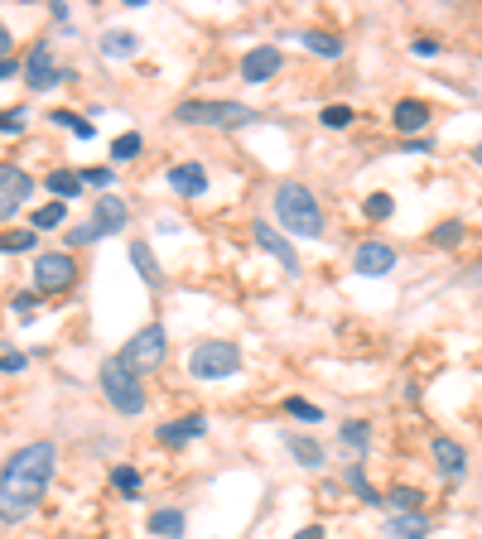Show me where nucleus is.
<instances>
[{
	"instance_id": "1",
	"label": "nucleus",
	"mask_w": 482,
	"mask_h": 539,
	"mask_svg": "<svg viewBox=\"0 0 482 539\" xmlns=\"http://www.w3.org/2000/svg\"><path fill=\"white\" fill-rule=\"evenodd\" d=\"M58 472V448L53 443H29L20 448L15 458L0 467V520L5 525H20L25 515H34V506L44 501Z\"/></svg>"
},
{
	"instance_id": "2",
	"label": "nucleus",
	"mask_w": 482,
	"mask_h": 539,
	"mask_svg": "<svg viewBox=\"0 0 482 539\" xmlns=\"http://www.w3.org/2000/svg\"><path fill=\"white\" fill-rule=\"evenodd\" d=\"M275 217L290 236H323V208L304 184H280L275 188Z\"/></svg>"
},
{
	"instance_id": "3",
	"label": "nucleus",
	"mask_w": 482,
	"mask_h": 539,
	"mask_svg": "<svg viewBox=\"0 0 482 539\" xmlns=\"http://www.w3.org/2000/svg\"><path fill=\"white\" fill-rule=\"evenodd\" d=\"M174 121L237 130V126H251L256 111H251V106H241V102H184V106H174Z\"/></svg>"
},
{
	"instance_id": "4",
	"label": "nucleus",
	"mask_w": 482,
	"mask_h": 539,
	"mask_svg": "<svg viewBox=\"0 0 482 539\" xmlns=\"http://www.w3.org/2000/svg\"><path fill=\"white\" fill-rule=\"evenodd\" d=\"M102 395H107V404L116 414H140L145 410V386H140L135 371H126L121 362H102Z\"/></svg>"
},
{
	"instance_id": "5",
	"label": "nucleus",
	"mask_w": 482,
	"mask_h": 539,
	"mask_svg": "<svg viewBox=\"0 0 482 539\" xmlns=\"http://www.w3.org/2000/svg\"><path fill=\"white\" fill-rule=\"evenodd\" d=\"M164 352H169V338H164V328H159V323H150V328H140L135 338L121 347V356H116V362L140 376V371H155V366L164 362Z\"/></svg>"
},
{
	"instance_id": "6",
	"label": "nucleus",
	"mask_w": 482,
	"mask_h": 539,
	"mask_svg": "<svg viewBox=\"0 0 482 539\" xmlns=\"http://www.w3.org/2000/svg\"><path fill=\"white\" fill-rule=\"evenodd\" d=\"M188 371H193L198 380H227L241 371V352L232 342H203L193 347V356H188Z\"/></svg>"
},
{
	"instance_id": "7",
	"label": "nucleus",
	"mask_w": 482,
	"mask_h": 539,
	"mask_svg": "<svg viewBox=\"0 0 482 539\" xmlns=\"http://www.w3.org/2000/svg\"><path fill=\"white\" fill-rule=\"evenodd\" d=\"M78 280V260L68 250H39L34 256V290L39 294H58Z\"/></svg>"
},
{
	"instance_id": "8",
	"label": "nucleus",
	"mask_w": 482,
	"mask_h": 539,
	"mask_svg": "<svg viewBox=\"0 0 482 539\" xmlns=\"http://www.w3.org/2000/svg\"><path fill=\"white\" fill-rule=\"evenodd\" d=\"M20 73H25L29 92H49V87H58V82H73V68H53V49H49V44H34L29 58L20 63Z\"/></svg>"
},
{
	"instance_id": "9",
	"label": "nucleus",
	"mask_w": 482,
	"mask_h": 539,
	"mask_svg": "<svg viewBox=\"0 0 482 539\" xmlns=\"http://www.w3.org/2000/svg\"><path fill=\"white\" fill-rule=\"evenodd\" d=\"M126 222H131V208H126L121 198H97V208H92V232H97V241L102 236H116V232H126Z\"/></svg>"
},
{
	"instance_id": "10",
	"label": "nucleus",
	"mask_w": 482,
	"mask_h": 539,
	"mask_svg": "<svg viewBox=\"0 0 482 539\" xmlns=\"http://www.w3.org/2000/svg\"><path fill=\"white\" fill-rule=\"evenodd\" d=\"M251 236H256V246L270 250V256H275L280 265H285V274H299V270H304V265H299V256H295V246H290L270 222H256V226H251Z\"/></svg>"
},
{
	"instance_id": "11",
	"label": "nucleus",
	"mask_w": 482,
	"mask_h": 539,
	"mask_svg": "<svg viewBox=\"0 0 482 539\" xmlns=\"http://www.w3.org/2000/svg\"><path fill=\"white\" fill-rule=\"evenodd\" d=\"M352 265H357V274H391L396 270V250L386 246V241H362L357 246V256H352Z\"/></svg>"
},
{
	"instance_id": "12",
	"label": "nucleus",
	"mask_w": 482,
	"mask_h": 539,
	"mask_svg": "<svg viewBox=\"0 0 482 539\" xmlns=\"http://www.w3.org/2000/svg\"><path fill=\"white\" fill-rule=\"evenodd\" d=\"M275 73H280V49L275 44H261V49H251L241 58V78L246 82H270Z\"/></svg>"
},
{
	"instance_id": "13",
	"label": "nucleus",
	"mask_w": 482,
	"mask_h": 539,
	"mask_svg": "<svg viewBox=\"0 0 482 539\" xmlns=\"http://www.w3.org/2000/svg\"><path fill=\"white\" fill-rule=\"evenodd\" d=\"M169 188H174V193H184V198H203L208 193V169H203V164H193V159L174 164V169H169Z\"/></svg>"
},
{
	"instance_id": "14",
	"label": "nucleus",
	"mask_w": 482,
	"mask_h": 539,
	"mask_svg": "<svg viewBox=\"0 0 482 539\" xmlns=\"http://www.w3.org/2000/svg\"><path fill=\"white\" fill-rule=\"evenodd\" d=\"M29 193H34V178L20 169V164H5V159H0V198L20 208V202H25Z\"/></svg>"
},
{
	"instance_id": "15",
	"label": "nucleus",
	"mask_w": 482,
	"mask_h": 539,
	"mask_svg": "<svg viewBox=\"0 0 482 539\" xmlns=\"http://www.w3.org/2000/svg\"><path fill=\"white\" fill-rule=\"evenodd\" d=\"M208 419L203 414H188V419H174V424H159V443H169V448H184V443L203 438Z\"/></svg>"
},
{
	"instance_id": "16",
	"label": "nucleus",
	"mask_w": 482,
	"mask_h": 539,
	"mask_svg": "<svg viewBox=\"0 0 482 539\" xmlns=\"http://www.w3.org/2000/svg\"><path fill=\"white\" fill-rule=\"evenodd\" d=\"M131 265H135V274L145 280V290H164V270H159V260H155V250H150L145 241H131Z\"/></svg>"
},
{
	"instance_id": "17",
	"label": "nucleus",
	"mask_w": 482,
	"mask_h": 539,
	"mask_svg": "<svg viewBox=\"0 0 482 539\" xmlns=\"http://www.w3.org/2000/svg\"><path fill=\"white\" fill-rule=\"evenodd\" d=\"M434 462H439V472L449 477V482H458V477L468 472V453L458 448L453 438H434Z\"/></svg>"
},
{
	"instance_id": "18",
	"label": "nucleus",
	"mask_w": 482,
	"mask_h": 539,
	"mask_svg": "<svg viewBox=\"0 0 482 539\" xmlns=\"http://www.w3.org/2000/svg\"><path fill=\"white\" fill-rule=\"evenodd\" d=\"M391 121H396V130H405V135H415V130H425L429 126V106L425 102H396V111H391Z\"/></svg>"
},
{
	"instance_id": "19",
	"label": "nucleus",
	"mask_w": 482,
	"mask_h": 539,
	"mask_svg": "<svg viewBox=\"0 0 482 539\" xmlns=\"http://www.w3.org/2000/svg\"><path fill=\"white\" fill-rule=\"evenodd\" d=\"M429 535V520L425 515H391V520H386V539H425Z\"/></svg>"
},
{
	"instance_id": "20",
	"label": "nucleus",
	"mask_w": 482,
	"mask_h": 539,
	"mask_svg": "<svg viewBox=\"0 0 482 539\" xmlns=\"http://www.w3.org/2000/svg\"><path fill=\"white\" fill-rule=\"evenodd\" d=\"M44 188L63 202V198H78L82 193V178H78V169H53L49 178H44Z\"/></svg>"
},
{
	"instance_id": "21",
	"label": "nucleus",
	"mask_w": 482,
	"mask_h": 539,
	"mask_svg": "<svg viewBox=\"0 0 482 539\" xmlns=\"http://www.w3.org/2000/svg\"><path fill=\"white\" fill-rule=\"evenodd\" d=\"M68 222V202H44V208H34L29 217V232H53V226Z\"/></svg>"
},
{
	"instance_id": "22",
	"label": "nucleus",
	"mask_w": 482,
	"mask_h": 539,
	"mask_svg": "<svg viewBox=\"0 0 482 539\" xmlns=\"http://www.w3.org/2000/svg\"><path fill=\"white\" fill-rule=\"evenodd\" d=\"M338 438H343V448L352 453V458H362V453H367V443H372V429L362 424V419H347V424L338 429Z\"/></svg>"
},
{
	"instance_id": "23",
	"label": "nucleus",
	"mask_w": 482,
	"mask_h": 539,
	"mask_svg": "<svg viewBox=\"0 0 482 539\" xmlns=\"http://www.w3.org/2000/svg\"><path fill=\"white\" fill-rule=\"evenodd\" d=\"M135 49H140V39L131 29H111L107 39H102V53L107 58H135Z\"/></svg>"
},
{
	"instance_id": "24",
	"label": "nucleus",
	"mask_w": 482,
	"mask_h": 539,
	"mask_svg": "<svg viewBox=\"0 0 482 539\" xmlns=\"http://www.w3.org/2000/svg\"><path fill=\"white\" fill-rule=\"evenodd\" d=\"M285 448H290V453H295V458H299V467H323V448H319V443H314V438H304V434H290V438H285Z\"/></svg>"
},
{
	"instance_id": "25",
	"label": "nucleus",
	"mask_w": 482,
	"mask_h": 539,
	"mask_svg": "<svg viewBox=\"0 0 482 539\" xmlns=\"http://www.w3.org/2000/svg\"><path fill=\"white\" fill-rule=\"evenodd\" d=\"M39 241V232H29V226H10V232H0V256H15V250H34Z\"/></svg>"
},
{
	"instance_id": "26",
	"label": "nucleus",
	"mask_w": 482,
	"mask_h": 539,
	"mask_svg": "<svg viewBox=\"0 0 482 539\" xmlns=\"http://www.w3.org/2000/svg\"><path fill=\"white\" fill-rule=\"evenodd\" d=\"M150 535L179 539L184 535V510H155V515H150Z\"/></svg>"
},
{
	"instance_id": "27",
	"label": "nucleus",
	"mask_w": 482,
	"mask_h": 539,
	"mask_svg": "<svg viewBox=\"0 0 482 539\" xmlns=\"http://www.w3.org/2000/svg\"><path fill=\"white\" fill-rule=\"evenodd\" d=\"M304 44H309V49L319 53V58H343V39H338V34L309 29V34H304Z\"/></svg>"
},
{
	"instance_id": "28",
	"label": "nucleus",
	"mask_w": 482,
	"mask_h": 539,
	"mask_svg": "<svg viewBox=\"0 0 482 539\" xmlns=\"http://www.w3.org/2000/svg\"><path fill=\"white\" fill-rule=\"evenodd\" d=\"M381 501H386V506H396V515H415L425 496H420V486H396L391 496H381Z\"/></svg>"
},
{
	"instance_id": "29",
	"label": "nucleus",
	"mask_w": 482,
	"mask_h": 539,
	"mask_svg": "<svg viewBox=\"0 0 482 539\" xmlns=\"http://www.w3.org/2000/svg\"><path fill=\"white\" fill-rule=\"evenodd\" d=\"M140 150H145V140H140L135 130H126V135H116V140H111V159H116V164H131Z\"/></svg>"
},
{
	"instance_id": "30",
	"label": "nucleus",
	"mask_w": 482,
	"mask_h": 539,
	"mask_svg": "<svg viewBox=\"0 0 482 539\" xmlns=\"http://www.w3.org/2000/svg\"><path fill=\"white\" fill-rule=\"evenodd\" d=\"M25 130H29L25 106H5V111H0V135H25Z\"/></svg>"
},
{
	"instance_id": "31",
	"label": "nucleus",
	"mask_w": 482,
	"mask_h": 539,
	"mask_svg": "<svg viewBox=\"0 0 482 539\" xmlns=\"http://www.w3.org/2000/svg\"><path fill=\"white\" fill-rule=\"evenodd\" d=\"M49 121H53V126H68V130H73L78 140H92V135H97V126H87V121H82L78 111H53Z\"/></svg>"
},
{
	"instance_id": "32",
	"label": "nucleus",
	"mask_w": 482,
	"mask_h": 539,
	"mask_svg": "<svg viewBox=\"0 0 482 539\" xmlns=\"http://www.w3.org/2000/svg\"><path fill=\"white\" fill-rule=\"evenodd\" d=\"M347 486L357 491V496L367 501V506H381V491H376V486L367 482V477H362V467H347Z\"/></svg>"
},
{
	"instance_id": "33",
	"label": "nucleus",
	"mask_w": 482,
	"mask_h": 539,
	"mask_svg": "<svg viewBox=\"0 0 482 539\" xmlns=\"http://www.w3.org/2000/svg\"><path fill=\"white\" fill-rule=\"evenodd\" d=\"M111 482H116V491H121V496H135V491H140V472H135V467H111Z\"/></svg>"
},
{
	"instance_id": "34",
	"label": "nucleus",
	"mask_w": 482,
	"mask_h": 539,
	"mask_svg": "<svg viewBox=\"0 0 482 539\" xmlns=\"http://www.w3.org/2000/svg\"><path fill=\"white\" fill-rule=\"evenodd\" d=\"M429 241H434V246H458V241H463V222H439Z\"/></svg>"
},
{
	"instance_id": "35",
	"label": "nucleus",
	"mask_w": 482,
	"mask_h": 539,
	"mask_svg": "<svg viewBox=\"0 0 482 539\" xmlns=\"http://www.w3.org/2000/svg\"><path fill=\"white\" fill-rule=\"evenodd\" d=\"M34 308H39V294H15L10 298V314H15L20 323H34Z\"/></svg>"
},
{
	"instance_id": "36",
	"label": "nucleus",
	"mask_w": 482,
	"mask_h": 539,
	"mask_svg": "<svg viewBox=\"0 0 482 539\" xmlns=\"http://www.w3.org/2000/svg\"><path fill=\"white\" fill-rule=\"evenodd\" d=\"M319 121H323L328 130H347V126H352V106H323Z\"/></svg>"
},
{
	"instance_id": "37",
	"label": "nucleus",
	"mask_w": 482,
	"mask_h": 539,
	"mask_svg": "<svg viewBox=\"0 0 482 539\" xmlns=\"http://www.w3.org/2000/svg\"><path fill=\"white\" fill-rule=\"evenodd\" d=\"M391 212H396L391 193H372V198H367V217H372V222H386Z\"/></svg>"
},
{
	"instance_id": "38",
	"label": "nucleus",
	"mask_w": 482,
	"mask_h": 539,
	"mask_svg": "<svg viewBox=\"0 0 482 539\" xmlns=\"http://www.w3.org/2000/svg\"><path fill=\"white\" fill-rule=\"evenodd\" d=\"M78 178H82L87 188H97V193H107V188L116 184V174H111V169H82Z\"/></svg>"
},
{
	"instance_id": "39",
	"label": "nucleus",
	"mask_w": 482,
	"mask_h": 539,
	"mask_svg": "<svg viewBox=\"0 0 482 539\" xmlns=\"http://www.w3.org/2000/svg\"><path fill=\"white\" fill-rule=\"evenodd\" d=\"M285 410H290V414H295V419H309V424H319V419H323V414H319V410H314V404H309V400H290V404H285Z\"/></svg>"
},
{
	"instance_id": "40",
	"label": "nucleus",
	"mask_w": 482,
	"mask_h": 539,
	"mask_svg": "<svg viewBox=\"0 0 482 539\" xmlns=\"http://www.w3.org/2000/svg\"><path fill=\"white\" fill-rule=\"evenodd\" d=\"M92 241H97L92 222H82V226H73V232H68V246H92Z\"/></svg>"
},
{
	"instance_id": "41",
	"label": "nucleus",
	"mask_w": 482,
	"mask_h": 539,
	"mask_svg": "<svg viewBox=\"0 0 482 539\" xmlns=\"http://www.w3.org/2000/svg\"><path fill=\"white\" fill-rule=\"evenodd\" d=\"M25 366H29L25 352H5V356H0V371H5V376H15V371H25Z\"/></svg>"
},
{
	"instance_id": "42",
	"label": "nucleus",
	"mask_w": 482,
	"mask_h": 539,
	"mask_svg": "<svg viewBox=\"0 0 482 539\" xmlns=\"http://www.w3.org/2000/svg\"><path fill=\"white\" fill-rule=\"evenodd\" d=\"M5 78H20V58H15V53L0 58V82H5Z\"/></svg>"
},
{
	"instance_id": "43",
	"label": "nucleus",
	"mask_w": 482,
	"mask_h": 539,
	"mask_svg": "<svg viewBox=\"0 0 482 539\" xmlns=\"http://www.w3.org/2000/svg\"><path fill=\"white\" fill-rule=\"evenodd\" d=\"M415 53L420 58H434V53H439V44H434V39H415Z\"/></svg>"
},
{
	"instance_id": "44",
	"label": "nucleus",
	"mask_w": 482,
	"mask_h": 539,
	"mask_svg": "<svg viewBox=\"0 0 482 539\" xmlns=\"http://www.w3.org/2000/svg\"><path fill=\"white\" fill-rule=\"evenodd\" d=\"M295 539H323V530H319V525H304V530H299Z\"/></svg>"
},
{
	"instance_id": "45",
	"label": "nucleus",
	"mask_w": 482,
	"mask_h": 539,
	"mask_svg": "<svg viewBox=\"0 0 482 539\" xmlns=\"http://www.w3.org/2000/svg\"><path fill=\"white\" fill-rule=\"evenodd\" d=\"M0 58H10V29L0 25Z\"/></svg>"
},
{
	"instance_id": "46",
	"label": "nucleus",
	"mask_w": 482,
	"mask_h": 539,
	"mask_svg": "<svg viewBox=\"0 0 482 539\" xmlns=\"http://www.w3.org/2000/svg\"><path fill=\"white\" fill-rule=\"evenodd\" d=\"M15 212H20L15 202H5V198H0V217H15Z\"/></svg>"
},
{
	"instance_id": "47",
	"label": "nucleus",
	"mask_w": 482,
	"mask_h": 539,
	"mask_svg": "<svg viewBox=\"0 0 482 539\" xmlns=\"http://www.w3.org/2000/svg\"><path fill=\"white\" fill-rule=\"evenodd\" d=\"M473 159H478V164H482V145H478V150H473Z\"/></svg>"
}]
</instances>
